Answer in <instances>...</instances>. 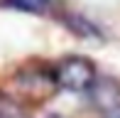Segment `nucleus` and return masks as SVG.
<instances>
[{
	"mask_svg": "<svg viewBox=\"0 0 120 118\" xmlns=\"http://www.w3.org/2000/svg\"><path fill=\"white\" fill-rule=\"evenodd\" d=\"M93 91V103L98 106V108L103 111H120V86H115L113 81H96L91 84V89Z\"/></svg>",
	"mask_w": 120,
	"mask_h": 118,
	"instance_id": "f03ea898",
	"label": "nucleus"
},
{
	"mask_svg": "<svg viewBox=\"0 0 120 118\" xmlns=\"http://www.w3.org/2000/svg\"><path fill=\"white\" fill-rule=\"evenodd\" d=\"M5 3L17 10H27V12H44L49 8V0H5Z\"/></svg>",
	"mask_w": 120,
	"mask_h": 118,
	"instance_id": "7ed1b4c3",
	"label": "nucleus"
},
{
	"mask_svg": "<svg viewBox=\"0 0 120 118\" xmlns=\"http://www.w3.org/2000/svg\"><path fill=\"white\" fill-rule=\"evenodd\" d=\"M56 79L66 91H88L96 81V69L83 57H69L59 64Z\"/></svg>",
	"mask_w": 120,
	"mask_h": 118,
	"instance_id": "f257e3e1",
	"label": "nucleus"
}]
</instances>
